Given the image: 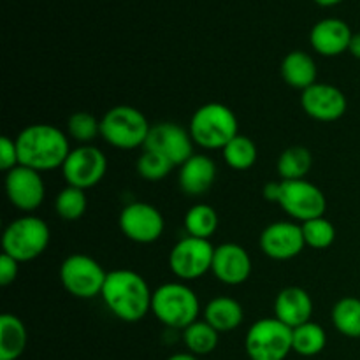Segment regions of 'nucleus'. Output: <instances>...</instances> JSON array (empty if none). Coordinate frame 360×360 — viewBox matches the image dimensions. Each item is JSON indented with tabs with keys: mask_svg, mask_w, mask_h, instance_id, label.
<instances>
[{
	"mask_svg": "<svg viewBox=\"0 0 360 360\" xmlns=\"http://www.w3.org/2000/svg\"><path fill=\"white\" fill-rule=\"evenodd\" d=\"M313 157L311 151L304 146H290L278 158V174L283 181H294V179H304L306 174L311 171Z\"/></svg>",
	"mask_w": 360,
	"mask_h": 360,
	"instance_id": "obj_24",
	"label": "nucleus"
},
{
	"mask_svg": "<svg viewBox=\"0 0 360 360\" xmlns=\"http://www.w3.org/2000/svg\"><path fill=\"white\" fill-rule=\"evenodd\" d=\"M334 327L343 336L359 340L360 338V299L343 297L334 304L330 313Z\"/></svg>",
	"mask_w": 360,
	"mask_h": 360,
	"instance_id": "obj_26",
	"label": "nucleus"
},
{
	"mask_svg": "<svg viewBox=\"0 0 360 360\" xmlns=\"http://www.w3.org/2000/svg\"><path fill=\"white\" fill-rule=\"evenodd\" d=\"M108 273L91 257L74 253L60 266V281L72 297L94 299L102 294Z\"/></svg>",
	"mask_w": 360,
	"mask_h": 360,
	"instance_id": "obj_8",
	"label": "nucleus"
},
{
	"mask_svg": "<svg viewBox=\"0 0 360 360\" xmlns=\"http://www.w3.org/2000/svg\"><path fill=\"white\" fill-rule=\"evenodd\" d=\"M260 250L273 260H290L306 246L301 225L294 221H274L260 234Z\"/></svg>",
	"mask_w": 360,
	"mask_h": 360,
	"instance_id": "obj_15",
	"label": "nucleus"
},
{
	"mask_svg": "<svg viewBox=\"0 0 360 360\" xmlns=\"http://www.w3.org/2000/svg\"><path fill=\"white\" fill-rule=\"evenodd\" d=\"M217 179V165L207 155H192L179 167V188L188 197L204 195Z\"/></svg>",
	"mask_w": 360,
	"mask_h": 360,
	"instance_id": "obj_20",
	"label": "nucleus"
},
{
	"mask_svg": "<svg viewBox=\"0 0 360 360\" xmlns=\"http://www.w3.org/2000/svg\"><path fill=\"white\" fill-rule=\"evenodd\" d=\"M67 136L81 144H91L101 136V122L91 112L77 111L67 120Z\"/></svg>",
	"mask_w": 360,
	"mask_h": 360,
	"instance_id": "obj_31",
	"label": "nucleus"
},
{
	"mask_svg": "<svg viewBox=\"0 0 360 360\" xmlns=\"http://www.w3.org/2000/svg\"><path fill=\"white\" fill-rule=\"evenodd\" d=\"M352 37L354 34L350 27L338 18H326L309 32V42L313 49L323 56H338L348 51Z\"/></svg>",
	"mask_w": 360,
	"mask_h": 360,
	"instance_id": "obj_18",
	"label": "nucleus"
},
{
	"mask_svg": "<svg viewBox=\"0 0 360 360\" xmlns=\"http://www.w3.org/2000/svg\"><path fill=\"white\" fill-rule=\"evenodd\" d=\"M151 125L132 105H115L101 120V137L118 150H136L146 144Z\"/></svg>",
	"mask_w": 360,
	"mask_h": 360,
	"instance_id": "obj_6",
	"label": "nucleus"
},
{
	"mask_svg": "<svg viewBox=\"0 0 360 360\" xmlns=\"http://www.w3.org/2000/svg\"><path fill=\"white\" fill-rule=\"evenodd\" d=\"M281 77L285 83L295 90L304 91L306 88L316 83V63L311 55L306 51L295 49L283 58L280 67Z\"/></svg>",
	"mask_w": 360,
	"mask_h": 360,
	"instance_id": "obj_21",
	"label": "nucleus"
},
{
	"mask_svg": "<svg viewBox=\"0 0 360 360\" xmlns=\"http://www.w3.org/2000/svg\"><path fill=\"white\" fill-rule=\"evenodd\" d=\"M302 111L316 122H336L347 112L348 102L343 91L329 83H315L301 95Z\"/></svg>",
	"mask_w": 360,
	"mask_h": 360,
	"instance_id": "obj_16",
	"label": "nucleus"
},
{
	"mask_svg": "<svg viewBox=\"0 0 360 360\" xmlns=\"http://www.w3.org/2000/svg\"><path fill=\"white\" fill-rule=\"evenodd\" d=\"M200 302L195 292L185 283L171 281L164 283L153 292L151 313L158 322L171 329H183L197 322Z\"/></svg>",
	"mask_w": 360,
	"mask_h": 360,
	"instance_id": "obj_4",
	"label": "nucleus"
},
{
	"mask_svg": "<svg viewBox=\"0 0 360 360\" xmlns=\"http://www.w3.org/2000/svg\"><path fill=\"white\" fill-rule=\"evenodd\" d=\"M315 2L322 7H330V6H336V4L343 2V0H315Z\"/></svg>",
	"mask_w": 360,
	"mask_h": 360,
	"instance_id": "obj_39",
	"label": "nucleus"
},
{
	"mask_svg": "<svg viewBox=\"0 0 360 360\" xmlns=\"http://www.w3.org/2000/svg\"><path fill=\"white\" fill-rule=\"evenodd\" d=\"M137 174L146 181H160L169 172L172 171L174 165L160 153L144 150V153L137 158Z\"/></svg>",
	"mask_w": 360,
	"mask_h": 360,
	"instance_id": "obj_33",
	"label": "nucleus"
},
{
	"mask_svg": "<svg viewBox=\"0 0 360 360\" xmlns=\"http://www.w3.org/2000/svg\"><path fill=\"white\" fill-rule=\"evenodd\" d=\"M280 190H281V181L269 183V185L264 186V199L269 200V202H278V199H280Z\"/></svg>",
	"mask_w": 360,
	"mask_h": 360,
	"instance_id": "obj_36",
	"label": "nucleus"
},
{
	"mask_svg": "<svg viewBox=\"0 0 360 360\" xmlns=\"http://www.w3.org/2000/svg\"><path fill=\"white\" fill-rule=\"evenodd\" d=\"M51 231L42 218L25 214L11 221L2 234L4 253L18 262H30L46 252Z\"/></svg>",
	"mask_w": 360,
	"mask_h": 360,
	"instance_id": "obj_5",
	"label": "nucleus"
},
{
	"mask_svg": "<svg viewBox=\"0 0 360 360\" xmlns=\"http://www.w3.org/2000/svg\"><path fill=\"white\" fill-rule=\"evenodd\" d=\"M348 51H350L352 55L355 56V58L360 60V32H359V34H354V37H352V41H350V48H348Z\"/></svg>",
	"mask_w": 360,
	"mask_h": 360,
	"instance_id": "obj_37",
	"label": "nucleus"
},
{
	"mask_svg": "<svg viewBox=\"0 0 360 360\" xmlns=\"http://www.w3.org/2000/svg\"><path fill=\"white\" fill-rule=\"evenodd\" d=\"M6 195L16 210L30 214L44 202L46 186L41 172L25 165L6 172Z\"/></svg>",
	"mask_w": 360,
	"mask_h": 360,
	"instance_id": "obj_14",
	"label": "nucleus"
},
{
	"mask_svg": "<svg viewBox=\"0 0 360 360\" xmlns=\"http://www.w3.org/2000/svg\"><path fill=\"white\" fill-rule=\"evenodd\" d=\"M109 313L122 322H139L151 311L153 292L139 273L130 269H115L108 273L101 294Z\"/></svg>",
	"mask_w": 360,
	"mask_h": 360,
	"instance_id": "obj_1",
	"label": "nucleus"
},
{
	"mask_svg": "<svg viewBox=\"0 0 360 360\" xmlns=\"http://www.w3.org/2000/svg\"><path fill=\"white\" fill-rule=\"evenodd\" d=\"M188 132L197 146L204 150H224L239 134V123L229 105L210 102L193 112Z\"/></svg>",
	"mask_w": 360,
	"mask_h": 360,
	"instance_id": "obj_3",
	"label": "nucleus"
},
{
	"mask_svg": "<svg viewBox=\"0 0 360 360\" xmlns=\"http://www.w3.org/2000/svg\"><path fill=\"white\" fill-rule=\"evenodd\" d=\"M245 319L243 306L232 297H214L204 308V320L218 333H231L238 329Z\"/></svg>",
	"mask_w": 360,
	"mask_h": 360,
	"instance_id": "obj_22",
	"label": "nucleus"
},
{
	"mask_svg": "<svg viewBox=\"0 0 360 360\" xmlns=\"http://www.w3.org/2000/svg\"><path fill=\"white\" fill-rule=\"evenodd\" d=\"M327 334L322 326L306 322L292 329V350L302 357H315L326 348Z\"/></svg>",
	"mask_w": 360,
	"mask_h": 360,
	"instance_id": "obj_25",
	"label": "nucleus"
},
{
	"mask_svg": "<svg viewBox=\"0 0 360 360\" xmlns=\"http://www.w3.org/2000/svg\"><path fill=\"white\" fill-rule=\"evenodd\" d=\"M18 271H20V262L2 253V257H0V285L2 287L13 285L18 278Z\"/></svg>",
	"mask_w": 360,
	"mask_h": 360,
	"instance_id": "obj_35",
	"label": "nucleus"
},
{
	"mask_svg": "<svg viewBox=\"0 0 360 360\" xmlns=\"http://www.w3.org/2000/svg\"><path fill=\"white\" fill-rule=\"evenodd\" d=\"M185 229L188 236L210 239L218 229V214L210 204H195L185 214Z\"/></svg>",
	"mask_w": 360,
	"mask_h": 360,
	"instance_id": "obj_27",
	"label": "nucleus"
},
{
	"mask_svg": "<svg viewBox=\"0 0 360 360\" xmlns=\"http://www.w3.org/2000/svg\"><path fill=\"white\" fill-rule=\"evenodd\" d=\"M302 236H304L306 246L313 250H326L333 246L336 241V229H334L333 221L327 220L326 217L313 218V220L304 221L301 225Z\"/></svg>",
	"mask_w": 360,
	"mask_h": 360,
	"instance_id": "obj_32",
	"label": "nucleus"
},
{
	"mask_svg": "<svg viewBox=\"0 0 360 360\" xmlns=\"http://www.w3.org/2000/svg\"><path fill=\"white\" fill-rule=\"evenodd\" d=\"M313 301L301 287H287L274 299V316L290 329L311 322Z\"/></svg>",
	"mask_w": 360,
	"mask_h": 360,
	"instance_id": "obj_19",
	"label": "nucleus"
},
{
	"mask_svg": "<svg viewBox=\"0 0 360 360\" xmlns=\"http://www.w3.org/2000/svg\"><path fill=\"white\" fill-rule=\"evenodd\" d=\"M88 200L84 190L67 185L55 199V211L62 220L76 221L86 213Z\"/></svg>",
	"mask_w": 360,
	"mask_h": 360,
	"instance_id": "obj_30",
	"label": "nucleus"
},
{
	"mask_svg": "<svg viewBox=\"0 0 360 360\" xmlns=\"http://www.w3.org/2000/svg\"><path fill=\"white\" fill-rule=\"evenodd\" d=\"M118 225L123 236L137 245H151L158 241L165 229L160 210L148 202H132L123 207Z\"/></svg>",
	"mask_w": 360,
	"mask_h": 360,
	"instance_id": "obj_12",
	"label": "nucleus"
},
{
	"mask_svg": "<svg viewBox=\"0 0 360 360\" xmlns=\"http://www.w3.org/2000/svg\"><path fill=\"white\" fill-rule=\"evenodd\" d=\"M214 257V246L210 239L183 238L169 253V267L172 274L183 281L197 280L211 271Z\"/></svg>",
	"mask_w": 360,
	"mask_h": 360,
	"instance_id": "obj_10",
	"label": "nucleus"
},
{
	"mask_svg": "<svg viewBox=\"0 0 360 360\" xmlns=\"http://www.w3.org/2000/svg\"><path fill=\"white\" fill-rule=\"evenodd\" d=\"M28 343L25 323L13 313L0 316V360H18Z\"/></svg>",
	"mask_w": 360,
	"mask_h": 360,
	"instance_id": "obj_23",
	"label": "nucleus"
},
{
	"mask_svg": "<svg viewBox=\"0 0 360 360\" xmlns=\"http://www.w3.org/2000/svg\"><path fill=\"white\" fill-rule=\"evenodd\" d=\"M193 144L195 143L188 130H185L178 123L162 122L150 129L144 150L164 155L174 167L176 165L181 167L192 155H195Z\"/></svg>",
	"mask_w": 360,
	"mask_h": 360,
	"instance_id": "obj_13",
	"label": "nucleus"
},
{
	"mask_svg": "<svg viewBox=\"0 0 360 360\" xmlns=\"http://www.w3.org/2000/svg\"><path fill=\"white\" fill-rule=\"evenodd\" d=\"M167 360H199V357L188 352V354H174V355H171Z\"/></svg>",
	"mask_w": 360,
	"mask_h": 360,
	"instance_id": "obj_38",
	"label": "nucleus"
},
{
	"mask_svg": "<svg viewBox=\"0 0 360 360\" xmlns=\"http://www.w3.org/2000/svg\"><path fill=\"white\" fill-rule=\"evenodd\" d=\"M278 204L288 217L301 224L323 217L327 210V199L322 190L306 179L281 181Z\"/></svg>",
	"mask_w": 360,
	"mask_h": 360,
	"instance_id": "obj_9",
	"label": "nucleus"
},
{
	"mask_svg": "<svg viewBox=\"0 0 360 360\" xmlns=\"http://www.w3.org/2000/svg\"><path fill=\"white\" fill-rule=\"evenodd\" d=\"M218 330L213 329L206 320H197L183 330V341L190 354L207 355L218 347Z\"/></svg>",
	"mask_w": 360,
	"mask_h": 360,
	"instance_id": "obj_28",
	"label": "nucleus"
},
{
	"mask_svg": "<svg viewBox=\"0 0 360 360\" xmlns=\"http://www.w3.org/2000/svg\"><path fill=\"white\" fill-rule=\"evenodd\" d=\"M245 348L250 360H285L292 350V329L274 319H260L248 329Z\"/></svg>",
	"mask_w": 360,
	"mask_h": 360,
	"instance_id": "obj_7",
	"label": "nucleus"
},
{
	"mask_svg": "<svg viewBox=\"0 0 360 360\" xmlns=\"http://www.w3.org/2000/svg\"><path fill=\"white\" fill-rule=\"evenodd\" d=\"M108 172V158L94 144H81L70 150L62 165L63 179L69 186L88 190L97 186Z\"/></svg>",
	"mask_w": 360,
	"mask_h": 360,
	"instance_id": "obj_11",
	"label": "nucleus"
},
{
	"mask_svg": "<svg viewBox=\"0 0 360 360\" xmlns=\"http://www.w3.org/2000/svg\"><path fill=\"white\" fill-rule=\"evenodd\" d=\"M20 165L37 172L62 169L70 153L69 136L49 123H34L18 134L16 139Z\"/></svg>",
	"mask_w": 360,
	"mask_h": 360,
	"instance_id": "obj_2",
	"label": "nucleus"
},
{
	"mask_svg": "<svg viewBox=\"0 0 360 360\" xmlns=\"http://www.w3.org/2000/svg\"><path fill=\"white\" fill-rule=\"evenodd\" d=\"M224 153V160L227 162V165L234 171H248L255 165L257 157V146L250 137L238 134L227 146L221 150Z\"/></svg>",
	"mask_w": 360,
	"mask_h": 360,
	"instance_id": "obj_29",
	"label": "nucleus"
},
{
	"mask_svg": "<svg viewBox=\"0 0 360 360\" xmlns=\"http://www.w3.org/2000/svg\"><path fill=\"white\" fill-rule=\"evenodd\" d=\"M18 165H20V155H18L16 141L2 136L0 137V169L4 172H9Z\"/></svg>",
	"mask_w": 360,
	"mask_h": 360,
	"instance_id": "obj_34",
	"label": "nucleus"
},
{
	"mask_svg": "<svg viewBox=\"0 0 360 360\" xmlns=\"http://www.w3.org/2000/svg\"><path fill=\"white\" fill-rule=\"evenodd\" d=\"M211 271L220 283L236 287L245 283L252 274V259L243 246L236 243H225L214 248Z\"/></svg>",
	"mask_w": 360,
	"mask_h": 360,
	"instance_id": "obj_17",
	"label": "nucleus"
}]
</instances>
